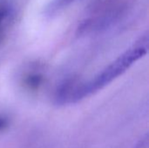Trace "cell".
Returning <instances> with one entry per match:
<instances>
[{"label": "cell", "mask_w": 149, "mask_h": 148, "mask_svg": "<svg viewBox=\"0 0 149 148\" xmlns=\"http://www.w3.org/2000/svg\"><path fill=\"white\" fill-rule=\"evenodd\" d=\"M74 1L75 0H52L47 7V12L49 14L56 13L63 10L65 7L68 6Z\"/></svg>", "instance_id": "277c9868"}, {"label": "cell", "mask_w": 149, "mask_h": 148, "mask_svg": "<svg viewBox=\"0 0 149 148\" xmlns=\"http://www.w3.org/2000/svg\"><path fill=\"white\" fill-rule=\"evenodd\" d=\"M42 82H43V75L38 72H28L24 79V85L31 90L38 89L39 85L42 84Z\"/></svg>", "instance_id": "3957f363"}, {"label": "cell", "mask_w": 149, "mask_h": 148, "mask_svg": "<svg viewBox=\"0 0 149 148\" xmlns=\"http://www.w3.org/2000/svg\"><path fill=\"white\" fill-rule=\"evenodd\" d=\"M148 50V37L144 36L89 81L82 83L67 81L62 84L55 95L57 104L76 103L99 92L125 73L133 65L147 54Z\"/></svg>", "instance_id": "6da1fadb"}, {"label": "cell", "mask_w": 149, "mask_h": 148, "mask_svg": "<svg viewBox=\"0 0 149 148\" xmlns=\"http://www.w3.org/2000/svg\"><path fill=\"white\" fill-rule=\"evenodd\" d=\"M14 9L5 0H0V43L14 20Z\"/></svg>", "instance_id": "7a4b0ae2"}, {"label": "cell", "mask_w": 149, "mask_h": 148, "mask_svg": "<svg viewBox=\"0 0 149 148\" xmlns=\"http://www.w3.org/2000/svg\"><path fill=\"white\" fill-rule=\"evenodd\" d=\"M4 126H5V120H4L2 117H0V130H1L2 128H3Z\"/></svg>", "instance_id": "5b68a950"}]
</instances>
